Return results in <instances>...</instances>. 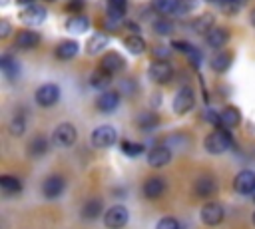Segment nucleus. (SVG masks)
I'll list each match as a JSON object with an SVG mask.
<instances>
[{"mask_svg": "<svg viewBox=\"0 0 255 229\" xmlns=\"http://www.w3.org/2000/svg\"><path fill=\"white\" fill-rule=\"evenodd\" d=\"M251 151H253V157H255V145H253V149H251Z\"/></svg>", "mask_w": 255, "mask_h": 229, "instance_id": "47", "label": "nucleus"}, {"mask_svg": "<svg viewBox=\"0 0 255 229\" xmlns=\"http://www.w3.org/2000/svg\"><path fill=\"white\" fill-rule=\"evenodd\" d=\"M78 54V44L74 42V40H64V42H60V46L56 48V56L60 58V60H70V58H74Z\"/></svg>", "mask_w": 255, "mask_h": 229, "instance_id": "23", "label": "nucleus"}, {"mask_svg": "<svg viewBox=\"0 0 255 229\" xmlns=\"http://www.w3.org/2000/svg\"><path fill=\"white\" fill-rule=\"evenodd\" d=\"M153 58L165 60V58H167V48H165V46H155V48H153Z\"/></svg>", "mask_w": 255, "mask_h": 229, "instance_id": "42", "label": "nucleus"}, {"mask_svg": "<svg viewBox=\"0 0 255 229\" xmlns=\"http://www.w3.org/2000/svg\"><path fill=\"white\" fill-rule=\"evenodd\" d=\"M213 22H215V18H213V14H201V16H197L195 20H191V24H189V28L195 32V34H209L215 26H213Z\"/></svg>", "mask_w": 255, "mask_h": 229, "instance_id": "15", "label": "nucleus"}, {"mask_svg": "<svg viewBox=\"0 0 255 229\" xmlns=\"http://www.w3.org/2000/svg\"><path fill=\"white\" fill-rule=\"evenodd\" d=\"M0 187H2V191H6V193H18V191L22 189V183H20L18 177L2 175V177H0Z\"/></svg>", "mask_w": 255, "mask_h": 229, "instance_id": "29", "label": "nucleus"}, {"mask_svg": "<svg viewBox=\"0 0 255 229\" xmlns=\"http://www.w3.org/2000/svg\"><path fill=\"white\" fill-rule=\"evenodd\" d=\"M153 30H155L157 34H169V32L173 30V24H171L169 20H155V22H153Z\"/></svg>", "mask_w": 255, "mask_h": 229, "instance_id": "36", "label": "nucleus"}, {"mask_svg": "<svg viewBox=\"0 0 255 229\" xmlns=\"http://www.w3.org/2000/svg\"><path fill=\"white\" fill-rule=\"evenodd\" d=\"M247 0H221V4H223V8L227 10V12H235V8H239L241 4H245Z\"/></svg>", "mask_w": 255, "mask_h": 229, "instance_id": "40", "label": "nucleus"}, {"mask_svg": "<svg viewBox=\"0 0 255 229\" xmlns=\"http://www.w3.org/2000/svg\"><path fill=\"white\" fill-rule=\"evenodd\" d=\"M205 119H207L211 125H215V129H217V127H223V125H221V115L215 114V112H211V110L205 112Z\"/></svg>", "mask_w": 255, "mask_h": 229, "instance_id": "39", "label": "nucleus"}, {"mask_svg": "<svg viewBox=\"0 0 255 229\" xmlns=\"http://www.w3.org/2000/svg\"><path fill=\"white\" fill-rule=\"evenodd\" d=\"M155 229H179V223L173 217H163V219H159V223L155 225Z\"/></svg>", "mask_w": 255, "mask_h": 229, "instance_id": "38", "label": "nucleus"}, {"mask_svg": "<svg viewBox=\"0 0 255 229\" xmlns=\"http://www.w3.org/2000/svg\"><path fill=\"white\" fill-rule=\"evenodd\" d=\"M18 2H20V4H28V6H30L34 0H18Z\"/></svg>", "mask_w": 255, "mask_h": 229, "instance_id": "45", "label": "nucleus"}, {"mask_svg": "<svg viewBox=\"0 0 255 229\" xmlns=\"http://www.w3.org/2000/svg\"><path fill=\"white\" fill-rule=\"evenodd\" d=\"M223 207L219 205V203H205L203 207H201V221L205 223V225H219L221 221H223Z\"/></svg>", "mask_w": 255, "mask_h": 229, "instance_id": "8", "label": "nucleus"}, {"mask_svg": "<svg viewBox=\"0 0 255 229\" xmlns=\"http://www.w3.org/2000/svg\"><path fill=\"white\" fill-rule=\"evenodd\" d=\"M157 121H159V117H157L155 114H151V112H143V114H139V115H137V125H139V127H143V129L155 127V125H157Z\"/></svg>", "mask_w": 255, "mask_h": 229, "instance_id": "32", "label": "nucleus"}, {"mask_svg": "<svg viewBox=\"0 0 255 229\" xmlns=\"http://www.w3.org/2000/svg\"><path fill=\"white\" fill-rule=\"evenodd\" d=\"M64 187H66V181H64L60 175H52V177H48V179L44 181L42 193H44L48 199H54V197H58V195L64 191Z\"/></svg>", "mask_w": 255, "mask_h": 229, "instance_id": "14", "label": "nucleus"}, {"mask_svg": "<svg viewBox=\"0 0 255 229\" xmlns=\"http://www.w3.org/2000/svg\"><path fill=\"white\" fill-rule=\"evenodd\" d=\"M229 40V32L223 30V28H213L207 36H205V42L209 48H223Z\"/></svg>", "mask_w": 255, "mask_h": 229, "instance_id": "19", "label": "nucleus"}, {"mask_svg": "<svg viewBox=\"0 0 255 229\" xmlns=\"http://www.w3.org/2000/svg\"><path fill=\"white\" fill-rule=\"evenodd\" d=\"M122 151L129 157H135L139 153H143V145L141 143H133V141H122Z\"/></svg>", "mask_w": 255, "mask_h": 229, "instance_id": "34", "label": "nucleus"}, {"mask_svg": "<svg viewBox=\"0 0 255 229\" xmlns=\"http://www.w3.org/2000/svg\"><path fill=\"white\" fill-rule=\"evenodd\" d=\"M120 106V94L114 92V90H106L104 94H100V98L96 100V108L104 114H110L114 112L116 108Z\"/></svg>", "mask_w": 255, "mask_h": 229, "instance_id": "10", "label": "nucleus"}, {"mask_svg": "<svg viewBox=\"0 0 255 229\" xmlns=\"http://www.w3.org/2000/svg\"><path fill=\"white\" fill-rule=\"evenodd\" d=\"M147 74L155 84H165L173 78V68L167 60H155V62H151Z\"/></svg>", "mask_w": 255, "mask_h": 229, "instance_id": "4", "label": "nucleus"}, {"mask_svg": "<svg viewBox=\"0 0 255 229\" xmlns=\"http://www.w3.org/2000/svg\"><path fill=\"white\" fill-rule=\"evenodd\" d=\"M175 2L177 0H151V10L165 16V14H173V8H175Z\"/></svg>", "mask_w": 255, "mask_h": 229, "instance_id": "30", "label": "nucleus"}, {"mask_svg": "<svg viewBox=\"0 0 255 229\" xmlns=\"http://www.w3.org/2000/svg\"><path fill=\"white\" fill-rule=\"evenodd\" d=\"M233 187L239 193H255V173L253 171H241L233 179Z\"/></svg>", "mask_w": 255, "mask_h": 229, "instance_id": "13", "label": "nucleus"}, {"mask_svg": "<svg viewBox=\"0 0 255 229\" xmlns=\"http://www.w3.org/2000/svg\"><path fill=\"white\" fill-rule=\"evenodd\" d=\"M253 199H255V193H253Z\"/></svg>", "mask_w": 255, "mask_h": 229, "instance_id": "49", "label": "nucleus"}, {"mask_svg": "<svg viewBox=\"0 0 255 229\" xmlns=\"http://www.w3.org/2000/svg\"><path fill=\"white\" fill-rule=\"evenodd\" d=\"M38 44H40V34L34 32V30H20L16 34V46L22 48V50H30Z\"/></svg>", "mask_w": 255, "mask_h": 229, "instance_id": "16", "label": "nucleus"}, {"mask_svg": "<svg viewBox=\"0 0 255 229\" xmlns=\"http://www.w3.org/2000/svg\"><path fill=\"white\" fill-rule=\"evenodd\" d=\"M195 6H197L195 0H177V2H175V8H173V14H175V16H185V14H189Z\"/></svg>", "mask_w": 255, "mask_h": 229, "instance_id": "33", "label": "nucleus"}, {"mask_svg": "<svg viewBox=\"0 0 255 229\" xmlns=\"http://www.w3.org/2000/svg\"><path fill=\"white\" fill-rule=\"evenodd\" d=\"M88 26H90V20L86 16H82V14H76L72 18H68V22H66L68 32H72V34H82V32L88 30Z\"/></svg>", "mask_w": 255, "mask_h": 229, "instance_id": "21", "label": "nucleus"}, {"mask_svg": "<svg viewBox=\"0 0 255 229\" xmlns=\"http://www.w3.org/2000/svg\"><path fill=\"white\" fill-rule=\"evenodd\" d=\"M253 223H255V213H253Z\"/></svg>", "mask_w": 255, "mask_h": 229, "instance_id": "48", "label": "nucleus"}, {"mask_svg": "<svg viewBox=\"0 0 255 229\" xmlns=\"http://www.w3.org/2000/svg\"><path fill=\"white\" fill-rule=\"evenodd\" d=\"M100 213H102V199H90L82 207V217L88 219V221L90 219H96Z\"/></svg>", "mask_w": 255, "mask_h": 229, "instance_id": "27", "label": "nucleus"}, {"mask_svg": "<svg viewBox=\"0 0 255 229\" xmlns=\"http://www.w3.org/2000/svg\"><path fill=\"white\" fill-rule=\"evenodd\" d=\"M124 58L118 54V52H110V54H106L102 60H100V70L104 72V74H108V76H112V74H118L120 70H124Z\"/></svg>", "mask_w": 255, "mask_h": 229, "instance_id": "9", "label": "nucleus"}, {"mask_svg": "<svg viewBox=\"0 0 255 229\" xmlns=\"http://www.w3.org/2000/svg\"><path fill=\"white\" fill-rule=\"evenodd\" d=\"M108 82H110V76H108V74H104L102 70H100V72H96V74L92 76V84H94L96 88H102V90H104V88H108Z\"/></svg>", "mask_w": 255, "mask_h": 229, "instance_id": "35", "label": "nucleus"}, {"mask_svg": "<svg viewBox=\"0 0 255 229\" xmlns=\"http://www.w3.org/2000/svg\"><path fill=\"white\" fill-rule=\"evenodd\" d=\"M0 68H2V72H4V76H6L8 80L18 78V74H20V66H18V62H16L14 58H10V56H2V60H0Z\"/></svg>", "mask_w": 255, "mask_h": 229, "instance_id": "25", "label": "nucleus"}, {"mask_svg": "<svg viewBox=\"0 0 255 229\" xmlns=\"http://www.w3.org/2000/svg\"><path fill=\"white\" fill-rule=\"evenodd\" d=\"M193 102H195L193 90H191V88H181V90L175 94V98H173V112L179 114V115H181V114H187V112L191 110Z\"/></svg>", "mask_w": 255, "mask_h": 229, "instance_id": "7", "label": "nucleus"}, {"mask_svg": "<svg viewBox=\"0 0 255 229\" xmlns=\"http://www.w3.org/2000/svg\"><path fill=\"white\" fill-rule=\"evenodd\" d=\"M173 48H175V50H181V52H187V54H193V52H195V48H193L191 44L183 42V40H175V42H173Z\"/></svg>", "mask_w": 255, "mask_h": 229, "instance_id": "41", "label": "nucleus"}, {"mask_svg": "<svg viewBox=\"0 0 255 229\" xmlns=\"http://www.w3.org/2000/svg\"><path fill=\"white\" fill-rule=\"evenodd\" d=\"M209 64H211V68L215 72H225L231 66V54L229 52H217V54L211 56Z\"/></svg>", "mask_w": 255, "mask_h": 229, "instance_id": "24", "label": "nucleus"}, {"mask_svg": "<svg viewBox=\"0 0 255 229\" xmlns=\"http://www.w3.org/2000/svg\"><path fill=\"white\" fill-rule=\"evenodd\" d=\"M128 219H129V213L124 205H114L104 215V223L108 229H122L128 223Z\"/></svg>", "mask_w": 255, "mask_h": 229, "instance_id": "3", "label": "nucleus"}, {"mask_svg": "<svg viewBox=\"0 0 255 229\" xmlns=\"http://www.w3.org/2000/svg\"><path fill=\"white\" fill-rule=\"evenodd\" d=\"M163 191H165V181H163L161 177H149V179L143 183V195L149 197V199L159 197Z\"/></svg>", "mask_w": 255, "mask_h": 229, "instance_id": "17", "label": "nucleus"}, {"mask_svg": "<svg viewBox=\"0 0 255 229\" xmlns=\"http://www.w3.org/2000/svg\"><path fill=\"white\" fill-rule=\"evenodd\" d=\"M231 143H233V137H231L229 129H225V127H217L205 137V149L213 155L227 151L231 147Z\"/></svg>", "mask_w": 255, "mask_h": 229, "instance_id": "1", "label": "nucleus"}, {"mask_svg": "<svg viewBox=\"0 0 255 229\" xmlns=\"http://www.w3.org/2000/svg\"><path fill=\"white\" fill-rule=\"evenodd\" d=\"M116 137H118V131L112 125H100L92 131V145L100 147V149H106V147L114 145Z\"/></svg>", "mask_w": 255, "mask_h": 229, "instance_id": "2", "label": "nucleus"}, {"mask_svg": "<svg viewBox=\"0 0 255 229\" xmlns=\"http://www.w3.org/2000/svg\"><path fill=\"white\" fill-rule=\"evenodd\" d=\"M124 46H126V48H128V52H131V54H141V52L145 50V42H143V38H141V36H137V34L126 36Z\"/></svg>", "mask_w": 255, "mask_h": 229, "instance_id": "28", "label": "nucleus"}, {"mask_svg": "<svg viewBox=\"0 0 255 229\" xmlns=\"http://www.w3.org/2000/svg\"><path fill=\"white\" fill-rule=\"evenodd\" d=\"M48 151V139L44 135H36L30 143H28V153L34 155V157H40Z\"/></svg>", "mask_w": 255, "mask_h": 229, "instance_id": "26", "label": "nucleus"}, {"mask_svg": "<svg viewBox=\"0 0 255 229\" xmlns=\"http://www.w3.org/2000/svg\"><path fill=\"white\" fill-rule=\"evenodd\" d=\"M108 46V34H104V32H96L90 40H88V44H86V52L88 54H98L100 50H104Z\"/></svg>", "mask_w": 255, "mask_h": 229, "instance_id": "22", "label": "nucleus"}, {"mask_svg": "<svg viewBox=\"0 0 255 229\" xmlns=\"http://www.w3.org/2000/svg\"><path fill=\"white\" fill-rule=\"evenodd\" d=\"M251 24H253V26H255V10H253V12H251Z\"/></svg>", "mask_w": 255, "mask_h": 229, "instance_id": "46", "label": "nucleus"}, {"mask_svg": "<svg viewBox=\"0 0 255 229\" xmlns=\"http://www.w3.org/2000/svg\"><path fill=\"white\" fill-rule=\"evenodd\" d=\"M219 115H221V125H223L225 129L237 127V125L241 123V114H239V110L233 108V106H227Z\"/></svg>", "mask_w": 255, "mask_h": 229, "instance_id": "18", "label": "nucleus"}, {"mask_svg": "<svg viewBox=\"0 0 255 229\" xmlns=\"http://www.w3.org/2000/svg\"><path fill=\"white\" fill-rule=\"evenodd\" d=\"M76 137H78V133H76V127H74L72 123H60V125L54 129V133H52L54 143L60 145V147L72 145V143L76 141Z\"/></svg>", "mask_w": 255, "mask_h": 229, "instance_id": "5", "label": "nucleus"}, {"mask_svg": "<svg viewBox=\"0 0 255 229\" xmlns=\"http://www.w3.org/2000/svg\"><path fill=\"white\" fill-rule=\"evenodd\" d=\"M195 193L199 195V197H209V195H213V191L217 189V185H215V179L211 177V175H203V177H199L197 181H195Z\"/></svg>", "mask_w": 255, "mask_h": 229, "instance_id": "20", "label": "nucleus"}, {"mask_svg": "<svg viewBox=\"0 0 255 229\" xmlns=\"http://www.w3.org/2000/svg\"><path fill=\"white\" fill-rule=\"evenodd\" d=\"M169 159H171V151L165 145H155L147 153V161L151 167H163L169 163Z\"/></svg>", "mask_w": 255, "mask_h": 229, "instance_id": "12", "label": "nucleus"}, {"mask_svg": "<svg viewBox=\"0 0 255 229\" xmlns=\"http://www.w3.org/2000/svg\"><path fill=\"white\" fill-rule=\"evenodd\" d=\"M60 98V88L56 84H44L36 90V102L42 106V108H50L58 102Z\"/></svg>", "mask_w": 255, "mask_h": 229, "instance_id": "6", "label": "nucleus"}, {"mask_svg": "<svg viewBox=\"0 0 255 229\" xmlns=\"http://www.w3.org/2000/svg\"><path fill=\"white\" fill-rule=\"evenodd\" d=\"M8 32H10V26H8V22H6V20H2V22H0V36H2V38H6V36H8Z\"/></svg>", "mask_w": 255, "mask_h": 229, "instance_id": "43", "label": "nucleus"}, {"mask_svg": "<svg viewBox=\"0 0 255 229\" xmlns=\"http://www.w3.org/2000/svg\"><path fill=\"white\" fill-rule=\"evenodd\" d=\"M10 133H14V135H22L24 133V119H22V115H16L10 121Z\"/></svg>", "mask_w": 255, "mask_h": 229, "instance_id": "37", "label": "nucleus"}, {"mask_svg": "<svg viewBox=\"0 0 255 229\" xmlns=\"http://www.w3.org/2000/svg\"><path fill=\"white\" fill-rule=\"evenodd\" d=\"M68 8H70V10H78V8H82V2H80V0H74V2L68 4Z\"/></svg>", "mask_w": 255, "mask_h": 229, "instance_id": "44", "label": "nucleus"}, {"mask_svg": "<svg viewBox=\"0 0 255 229\" xmlns=\"http://www.w3.org/2000/svg\"><path fill=\"white\" fill-rule=\"evenodd\" d=\"M44 18H46V10L42 6H36V4H30L20 12V20L28 26H36V24L44 22Z\"/></svg>", "mask_w": 255, "mask_h": 229, "instance_id": "11", "label": "nucleus"}, {"mask_svg": "<svg viewBox=\"0 0 255 229\" xmlns=\"http://www.w3.org/2000/svg\"><path fill=\"white\" fill-rule=\"evenodd\" d=\"M126 12V0H108V16L120 20Z\"/></svg>", "mask_w": 255, "mask_h": 229, "instance_id": "31", "label": "nucleus"}]
</instances>
